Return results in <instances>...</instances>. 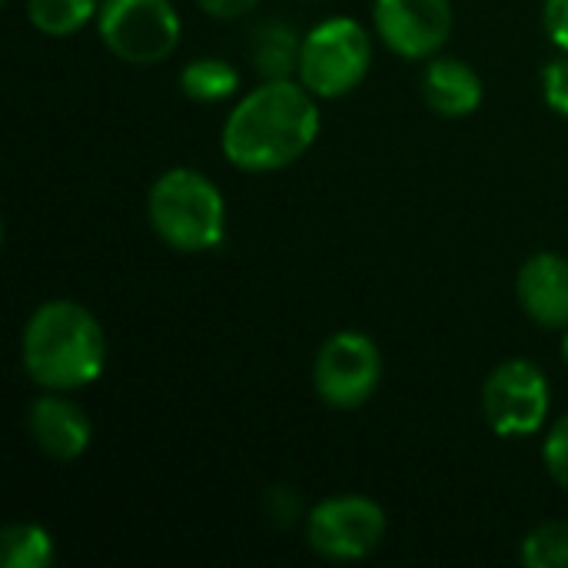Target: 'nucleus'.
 <instances>
[{
    "label": "nucleus",
    "instance_id": "f257e3e1",
    "mask_svg": "<svg viewBox=\"0 0 568 568\" xmlns=\"http://www.w3.org/2000/svg\"><path fill=\"white\" fill-rule=\"evenodd\" d=\"M320 97L300 80H263L223 123V156L246 173H273L296 163L320 136Z\"/></svg>",
    "mask_w": 568,
    "mask_h": 568
},
{
    "label": "nucleus",
    "instance_id": "f03ea898",
    "mask_svg": "<svg viewBox=\"0 0 568 568\" xmlns=\"http://www.w3.org/2000/svg\"><path fill=\"white\" fill-rule=\"evenodd\" d=\"M20 356L27 376L47 393H73L106 366V336L97 316L73 300H50L23 326Z\"/></svg>",
    "mask_w": 568,
    "mask_h": 568
},
{
    "label": "nucleus",
    "instance_id": "7ed1b4c3",
    "mask_svg": "<svg viewBox=\"0 0 568 568\" xmlns=\"http://www.w3.org/2000/svg\"><path fill=\"white\" fill-rule=\"evenodd\" d=\"M146 216L153 233L176 253H206L226 236V203L220 186L190 166H173L153 180Z\"/></svg>",
    "mask_w": 568,
    "mask_h": 568
},
{
    "label": "nucleus",
    "instance_id": "20e7f679",
    "mask_svg": "<svg viewBox=\"0 0 568 568\" xmlns=\"http://www.w3.org/2000/svg\"><path fill=\"white\" fill-rule=\"evenodd\" d=\"M369 30L353 17H329L303 37L296 80L320 100H339L369 77Z\"/></svg>",
    "mask_w": 568,
    "mask_h": 568
},
{
    "label": "nucleus",
    "instance_id": "39448f33",
    "mask_svg": "<svg viewBox=\"0 0 568 568\" xmlns=\"http://www.w3.org/2000/svg\"><path fill=\"white\" fill-rule=\"evenodd\" d=\"M97 30L116 60L153 67L180 43V13L170 0H103Z\"/></svg>",
    "mask_w": 568,
    "mask_h": 568
},
{
    "label": "nucleus",
    "instance_id": "423d86ee",
    "mask_svg": "<svg viewBox=\"0 0 568 568\" xmlns=\"http://www.w3.org/2000/svg\"><path fill=\"white\" fill-rule=\"evenodd\" d=\"M386 539V513L366 496H329L306 513V542L329 562H359Z\"/></svg>",
    "mask_w": 568,
    "mask_h": 568
},
{
    "label": "nucleus",
    "instance_id": "0eeeda50",
    "mask_svg": "<svg viewBox=\"0 0 568 568\" xmlns=\"http://www.w3.org/2000/svg\"><path fill=\"white\" fill-rule=\"evenodd\" d=\"M383 379V356L379 346L366 333H333L313 363V386L316 396L333 409H359L366 406Z\"/></svg>",
    "mask_w": 568,
    "mask_h": 568
},
{
    "label": "nucleus",
    "instance_id": "6e6552de",
    "mask_svg": "<svg viewBox=\"0 0 568 568\" xmlns=\"http://www.w3.org/2000/svg\"><path fill=\"white\" fill-rule=\"evenodd\" d=\"M549 379L529 359H509L483 386L486 426L503 439L536 436L549 419Z\"/></svg>",
    "mask_w": 568,
    "mask_h": 568
},
{
    "label": "nucleus",
    "instance_id": "1a4fd4ad",
    "mask_svg": "<svg viewBox=\"0 0 568 568\" xmlns=\"http://www.w3.org/2000/svg\"><path fill=\"white\" fill-rule=\"evenodd\" d=\"M376 37L406 60H426L439 53L453 33L449 0H376Z\"/></svg>",
    "mask_w": 568,
    "mask_h": 568
},
{
    "label": "nucleus",
    "instance_id": "9d476101",
    "mask_svg": "<svg viewBox=\"0 0 568 568\" xmlns=\"http://www.w3.org/2000/svg\"><path fill=\"white\" fill-rule=\"evenodd\" d=\"M27 429H30V439L37 443V449L57 463L80 459L93 439V426H90L87 413L77 403L63 399L60 393H47L30 406Z\"/></svg>",
    "mask_w": 568,
    "mask_h": 568
},
{
    "label": "nucleus",
    "instance_id": "9b49d317",
    "mask_svg": "<svg viewBox=\"0 0 568 568\" xmlns=\"http://www.w3.org/2000/svg\"><path fill=\"white\" fill-rule=\"evenodd\" d=\"M516 296L523 313L546 326L568 329V260L559 253H536L516 276Z\"/></svg>",
    "mask_w": 568,
    "mask_h": 568
},
{
    "label": "nucleus",
    "instance_id": "f8f14e48",
    "mask_svg": "<svg viewBox=\"0 0 568 568\" xmlns=\"http://www.w3.org/2000/svg\"><path fill=\"white\" fill-rule=\"evenodd\" d=\"M423 100L446 120H463L483 103V77L459 57H436L423 73Z\"/></svg>",
    "mask_w": 568,
    "mask_h": 568
},
{
    "label": "nucleus",
    "instance_id": "ddd939ff",
    "mask_svg": "<svg viewBox=\"0 0 568 568\" xmlns=\"http://www.w3.org/2000/svg\"><path fill=\"white\" fill-rule=\"evenodd\" d=\"M300 47H303V37L290 23L266 20L253 30V40H250L253 70L263 80H290L300 70Z\"/></svg>",
    "mask_w": 568,
    "mask_h": 568
},
{
    "label": "nucleus",
    "instance_id": "4468645a",
    "mask_svg": "<svg viewBox=\"0 0 568 568\" xmlns=\"http://www.w3.org/2000/svg\"><path fill=\"white\" fill-rule=\"evenodd\" d=\"M180 90L196 103H220L240 90V70L223 57H196L180 70Z\"/></svg>",
    "mask_w": 568,
    "mask_h": 568
},
{
    "label": "nucleus",
    "instance_id": "2eb2a0df",
    "mask_svg": "<svg viewBox=\"0 0 568 568\" xmlns=\"http://www.w3.org/2000/svg\"><path fill=\"white\" fill-rule=\"evenodd\" d=\"M57 559L53 536L37 523H10L0 529L3 568H47Z\"/></svg>",
    "mask_w": 568,
    "mask_h": 568
},
{
    "label": "nucleus",
    "instance_id": "dca6fc26",
    "mask_svg": "<svg viewBox=\"0 0 568 568\" xmlns=\"http://www.w3.org/2000/svg\"><path fill=\"white\" fill-rule=\"evenodd\" d=\"M100 13V0H27L30 23L47 37H70Z\"/></svg>",
    "mask_w": 568,
    "mask_h": 568
},
{
    "label": "nucleus",
    "instance_id": "f3484780",
    "mask_svg": "<svg viewBox=\"0 0 568 568\" xmlns=\"http://www.w3.org/2000/svg\"><path fill=\"white\" fill-rule=\"evenodd\" d=\"M526 568H568V523H542L536 526L519 549Z\"/></svg>",
    "mask_w": 568,
    "mask_h": 568
},
{
    "label": "nucleus",
    "instance_id": "a211bd4d",
    "mask_svg": "<svg viewBox=\"0 0 568 568\" xmlns=\"http://www.w3.org/2000/svg\"><path fill=\"white\" fill-rule=\"evenodd\" d=\"M542 459H546L549 476L568 493V413L549 429L546 446H542Z\"/></svg>",
    "mask_w": 568,
    "mask_h": 568
},
{
    "label": "nucleus",
    "instance_id": "6ab92c4d",
    "mask_svg": "<svg viewBox=\"0 0 568 568\" xmlns=\"http://www.w3.org/2000/svg\"><path fill=\"white\" fill-rule=\"evenodd\" d=\"M542 97H546L552 113L568 120V53L549 60L542 67Z\"/></svg>",
    "mask_w": 568,
    "mask_h": 568
},
{
    "label": "nucleus",
    "instance_id": "aec40b11",
    "mask_svg": "<svg viewBox=\"0 0 568 568\" xmlns=\"http://www.w3.org/2000/svg\"><path fill=\"white\" fill-rule=\"evenodd\" d=\"M266 516H270L276 526H293V523L303 516L300 496H296L290 486H273V489L266 493Z\"/></svg>",
    "mask_w": 568,
    "mask_h": 568
},
{
    "label": "nucleus",
    "instance_id": "412c9836",
    "mask_svg": "<svg viewBox=\"0 0 568 568\" xmlns=\"http://www.w3.org/2000/svg\"><path fill=\"white\" fill-rule=\"evenodd\" d=\"M542 23H546V33L549 40L568 53V0H546L542 7Z\"/></svg>",
    "mask_w": 568,
    "mask_h": 568
},
{
    "label": "nucleus",
    "instance_id": "4be33fe9",
    "mask_svg": "<svg viewBox=\"0 0 568 568\" xmlns=\"http://www.w3.org/2000/svg\"><path fill=\"white\" fill-rule=\"evenodd\" d=\"M260 0H196V7L216 20H236L243 13H250Z\"/></svg>",
    "mask_w": 568,
    "mask_h": 568
},
{
    "label": "nucleus",
    "instance_id": "5701e85b",
    "mask_svg": "<svg viewBox=\"0 0 568 568\" xmlns=\"http://www.w3.org/2000/svg\"><path fill=\"white\" fill-rule=\"evenodd\" d=\"M562 356H566V363H568V329H566V339H562Z\"/></svg>",
    "mask_w": 568,
    "mask_h": 568
}]
</instances>
